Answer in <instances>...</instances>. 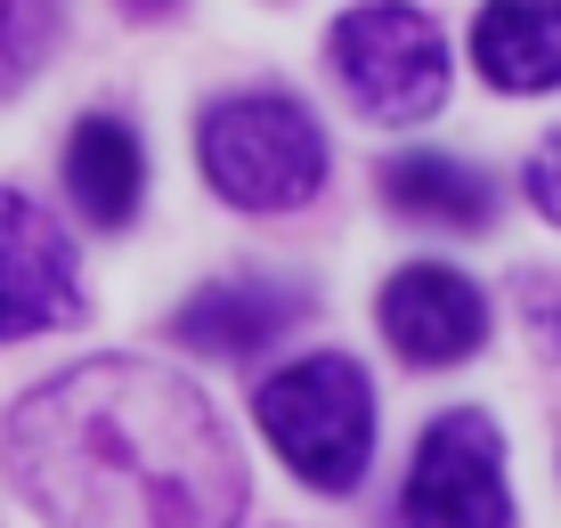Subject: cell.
<instances>
[{
	"mask_svg": "<svg viewBox=\"0 0 561 528\" xmlns=\"http://www.w3.org/2000/svg\"><path fill=\"white\" fill-rule=\"evenodd\" d=\"M16 496L49 528H237L244 456L211 399L154 358H82L33 382L0 432Z\"/></svg>",
	"mask_w": 561,
	"mask_h": 528,
	"instance_id": "cell-1",
	"label": "cell"
},
{
	"mask_svg": "<svg viewBox=\"0 0 561 528\" xmlns=\"http://www.w3.org/2000/svg\"><path fill=\"white\" fill-rule=\"evenodd\" d=\"M253 423L285 456V472L318 496H351L375 463V382L342 349H309L253 390Z\"/></svg>",
	"mask_w": 561,
	"mask_h": 528,
	"instance_id": "cell-2",
	"label": "cell"
},
{
	"mask_svg": "<svg viewBox=\"0 0 561 528\" xmlns=\"http://www.w3.org/2000/svg\"><path fill=\"white\" fill-rule=\"evenodd\" d=\"M196 154H204L211 195L237 211H301L325 187V130L285 90L211 97L196 123Z\"/></svg>",
	"mask_w": 561,
	"mask_h": 528,
	"instance_id": "cell-3",
	"label": "cell"
},
{
	"mask_svg": "<svg viewBox=\"0 0 561 528\" xmlns=\"http://www.w3.org/2000/svg\"><path fill=\"white\" fill-rule=\"evenodd\" d=\"M334 73L358 97V114L375 123H423L448 106V33L432 25V9L415 0H358L334 25Z\"/></svg>",
	"mask_w": 561,
	"mask_h": 528,
	"instance_id": "cell-4",
	"label": "cell"
},
{
	"mask_svg": "<svg viewBox=\"0 0 561 528\" xmlns=\"http://www.w3.org/2000/svg\"><path fill=\"white\" fill-rule=\"evenodd\" d=\"M399 528H513L505 432L480 406H448L415 439L408 487H399Z\"/></svg>",
	"mask_w": 561,
	"mask_h": 528,
	"instance_id": "cell-5",
	"label": "cell"
},
{
	"mask_svg": "<svg viewBox=\"0 0 561 528\" xmlns=\"http://www.w3.org/2000/svg\"><path fill=\"white\" fill-rule=\"evenodd\" d=\"M82 309H90V292H82L73 237L25 187H0V342L82 325Z\"/></svg>",
	"mask_w": 561,
	"mask_h": 528,
	"instance_id": "cell-6",
	"label": "cell"
},
{
	"mask_svg": "<svg viewBox=\"0 0 561 528\" xmlns=\"http://www.w3.org/2000/svg\"><path fill=\"white\" fill-rule=\"evenodd\" d=\"M375 325L408 366H463L489 342V301L480 285L448 261H408L399 277H382L375 292Z\"/></svg>",
	"mask_w": 561,
	"mask_h": 528,
	"instance_id": "cell-7",
	"label": "cell"
},
{
	"mask_svg": "<svg viewBox=\"0 0 561 528\" xmlns=\"http://www.w3.org/2000/svg\"><path fill=\"white\" fill-rule=\"evenodd\" d=\"M309 318V292L277 285V277H211L204 292H187L171 334L204 358H244V349H268L277 334H294Z\"/></svg>",
	"mask_w": 561,
	"mask_h": 528,
	"instance_id": "cell-8",
	"label": "cell"
},
{
	"mask_svg": "<svg viewBox=\"0 0 561 528\" xmlns=\"http://www.w3.org/2000/svg\"><path fill=\"white\" fill-rule=\"evenodd\" d=\"M472 66L513 97L561 90V0H480Z\"/></svg>",
	"mask_w": 561,
	"mask_h": 528,
	"instance_id": "cell-9",
	"label": "cell"
},
{
	"mask_svg": "<svg viewBox=\"0 0 561 528\" xmlns=\"http://www.w3.org/2000/svg\"><path fill=\"white\" fill-rule=\"evenodd\" d=\"M66 195H73V211L99 220V228H123L130 211H139L147 147H139V130H130L123 114H82V123H73V139H66Z\"/></svg>",
	"mask_w": 561,
	"mask_h": 528,
	"instance_id": "cell-10",
	"label": "cell"
},
{
	"mask_svg": "<svg viewBox=\"0 0 561 528\" xmlns=\"http://www.w3.org/2000/svg\"><path fill=\"white\" fill-rule=\"evenodd\" d=\"M382 204L408 220H439V228H480L489 220V180L456 154H391L382 163Z\"/></svg>",
	"mask_w": 561,
	"mask_h": 528,
	"instance_id": "cell-11",
	"label": "cell"
},
{
	"mask_svg": "<svg viewBox=\"0 0 561 528\" xmlns=\"http://www.w3.org/2000/svg\"><path fill=\"white\" fill-rule=\"evenodd\" d=\"M57 25H66V0H0V97H16L49 66Z\"/></svg>",
	"mask_w": 561,
	"mask_h": 528,
	"instance_id": "cell-12",
	"label": "cell"
},
{
	"mask_svg": "<svg viewBox=\"0 0 561 528\" xmlns=\"http://www.w3.org/2000/svg\"><path fill=\"white\" fill-rule=\"evenodd\" d=\"M520 187H529V204H537V211H546V220L561 228V130H546V139H537L529 171H520Z\"/></svg>",
	"mask_w": 561,
	"mask_h": 528,
	"instance_id": "cell-13",
	"label": "cell"
},
{
	"mask_svg": "<svg viewBox=\"0 0 561 528\" xmlns=\"http://www.w3.org/2000/svg\"><path fill=\"white\" fill-rule=\"evenodd\" d=\"M123 9H130V16H147V25H163V16H180L187 0H123Z\"/></svg>",
	"mask_w": 561,
	"mask_h": 528,
	"instance_id": "cell-14",
	"label": "cell"
}]
</instances>
